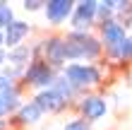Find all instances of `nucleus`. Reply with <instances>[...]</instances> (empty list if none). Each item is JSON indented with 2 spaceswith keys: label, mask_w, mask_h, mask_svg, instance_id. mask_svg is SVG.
<instances>
[{
  "label": "nucleus",
  "mask_w": 132,
  "mask_h": 130,
  "mask_svg": "<svg viewBox=\"0 0 132 130\" xmlns=\"http://www.w3.org/2000/svg\"><path fill=\"white\" fill-rule=\"evenodd\" d=\"M3 96H5V101H7V106H10V113H12L14 109H22V106H19V91L14 89V87H10V89H5V91H3Z\"/></svg>",
  "instance_id": "obj_15"
},
{
  "label": "nucleus",
  "mask_w": 132,
  "mask_h": 130,
  "mask_svg": "<svg viewBox=\"0 0 132 130\" xmlns=\"http://www.w3.org/2000/svg\"><path fill=\"white\" fill-rule=\"evenodd\" d=\"M111 56H113V58H120V60H127V58H132V36H127V39L122 41L120 46L111 48Z\"/></svg>",
  "instance_id": "obj_13"
},
{
  "label": "nucleus",
  "mask_w": 132,
  "mask_h": 130,
  "mask_svg": "<svg viewBox=\"0 0 132 130\" xmlns=\"http://www.w3.org/2000/svg\"><path fill=\"white\" fill-rule=\"evenodd\" d=\"M79 111H82L89 120H98V118L106 116L108 106H106V101H103L101 96H84L82 104H79Z\"/></svg>",
  "instance_id": "obj_7"
},
{
  "label": "nucleus",
  "mask_w": 132,
  "mask_h": 130,
  "mask_svg": "<svg viewBox=\"0 0 132 130\" xmlns=\"http://www.w3.org/2000/svg\"><path fill=\"white\" fill-rule=\"evenodd\" d=\"M63 130H89V123H87V120H82V118H75V120H70Z\"/></svg>",
  "instance_id": "obj_16"
},
{
  "label": "nucleus",
  "mask_w": 132,
  "mask_h": 130,
  "mask_svg": "<svg viewBox=\"0 0 132 130\" xmlns=\"http://www.w3.org/2000/svg\"><path fill=\"white\" fill-rule=\"evenodd\" d=\"M14 22V14H12V7L7 3H0V32H5L7 27H10Z\"/></svg>",
  "instance_id": "obj_14"
},
{
  "label": "nucleus",
  "mask_w": 132,
  "mask_h": 130,
  "mask_svg": "<svg viewBox=\"0 0 132 130\" xmlns=\"http://www.w3.org/2000/svg\"><path fill=\"white\" fill-rule=\"evenodd\" d=\"M5 60H7V53L0 48V65H5Z\"/></svg>",
  "instance_id": "obj_20"
},
{
  "label": "nucleus",
  "mask_w": 132,
  "mask_h": 130,
  "mask_svg": "<svg viewBox=\"0 0 132 130\" xmlns=\"http://www.w3.org/2000/svg\"><path fill=\"white\" fill-rule=\"evenodd\" d=\"M41 116H43V111L36 101H29L19 109V123H38Z\"/></svg>",
  "instance_id": "obj_10"
},
{
  "label": "nucleus",
  "mask_w": 132,
  "mask_h": 130,
  "mask_svg": "<svg viewBox=\"0 0 132 130\" xmlns=\"http://www.w3.org/2000/svg\"><path fill=\"white\" fill-rule=\"evenodd\" d=\"M41 5H46V3H41V0H27V3H24V10L36 12V10H41Z\"/></svg>",
  "instance_id": "obj_17"
},
{
  "label": "nucleus",
  "mask_w": 132,
  "mask_h": 130,
  "mask_svg": "<svg viewBox=\"0 0 132 130\" xmlns=\"http://www.w3.org/2000/svg\"><path fill=\"white\" fill-rule=\"evenodd\" d=\"M75 5L77 3H70V0H48L46 7H43L46 19L51 24H63L70 14H75Z\"/></svg>",
  "instance_id": "obj_4"
},
{
  "label": "nucleus",
  "mask_w": 132,
  "mask_h": 130,
  "mask_svg": "<svg viewBox=\"0 0 132 130\" xmlns=\"http://www.w3.org/2000/svg\"><path fill=\"white\" fill-rule=\"evenodd\" d=\"M10 87H12V80L5 77V75L0 72V91H5V89H10Z\"/></svg>",
  "instance_id": "obj_19"
},
{
  "label": "nucleus",
  "mask_w": 132,
  "mask_h": 130,
  "mask_svg": "<svg viewBox=\"0 0 132 130\" xmlns=\"http://www.w3.org/2000/svg\"><path fill=\"white\" fill-rule=\"evenodd\" d=\"M5 43V32H0V46Z\"/></svg>",
  "instance_id": "obj_21"
},
{
  "label": "nucleus",
  "mask_w": 132,
  "mask_h": 130,
  "mask_svg": "<svg viewBox=\"0 0 132 130\" xmlns=\"http://www.w3.org/2000/svg\"><path fill=\"white\" fill-rule=\"evenodd\" d=\"M27 34H29V24H27V22L14 19L12 24L5 29V46H10V51H12V48H17V46H22L19 41L24 39Z\"/></svg>",
  "instance_id": "obj_9"
},
{
  "label": "nucleus",
  "mask_w": 132,
  "mask_h": 130,
  "mask_svg": "<svg viewBox=\"0 0 132 130\" xmlns=\"http://www.w3.org/2000/svg\"><path fill=\"white\" fill-rule=\"evenodd\" d=\"M51 89H53V91H58V94L63 96L65 101H70V99L75 96V91H77V89L70 85L65 77H55V82H53V87H51Z\"/></svg>",
  "instance_id": "obj_12"
},
{
  "label": "nucleus",
  "mask_w": 132,
  "mask_h": 130,
  "mask_svg": "<svg viewBox=\"0 0 132 130\" xmlns=\"http://www.w3.org/2000/svg\"><path fill=\"white\" fill-rule=\"evenodd\" d=\"M101 36H103V43L108 46V51L115 48V46H120L122 41L127 39V36H125V27L118 24V22H113V19L101 27Z\"/></svg>",
  "instance_id": "obj_6"
},
{
  "label": "nucleus",
  "mask_w": 132,
  "mask_h": 130,
  "mask_svg": "<svg viewBox=\"0 0 132 130\" xmlns=\"http://www.w3.org/2000/svg\"><path fill=\"white\" fill-rule=\"evenodd\" d=\"M96 12H98L96 0H82V3H77L75 5V14H72V32H84L87 34V29L91 27Z\"/></svg>",
  "instance_id": "obj_3"
},
{
  "label": "nucleus",
  "mask_w": 132,
  "mask_h": 130,
  "mask_svg": "<svg viewBox=\"0 0 132 130\" xmlns=\"http://www.w3.org/2000/svg\"><path fill=\"white\" fill-rule=\"evenodd\" d=\"M7 113H10V106H7L5 96H3V91H0V118H3V116H7Z\"/></svg>",
  "instance_id": "obj_18"
},
{
  "label": "nucleus",
  "mask_w": 132,
  "mask_h": 130,
  "mask_svg": "<svg viewBox=\"0 0 132 130\" xmlns=\"http://www.w3.org/2000/svg\"><path fill=\"white\" fill-rule=\"evenodd\" d=\"M24 80L34 87H41L43 89H51L53 82H55V75H53V65H48L46 60H34L29 63V67L24 70Z\"/></svg>",
  "instance_id": "obj_2"
},
{
  "label": "nucleus",
  "mask_w": 132,
  "mask_h": 130,
  "mask_svg": "<svg viewBox=\"0 0 132 130\" xmlns=\"http://www.w3.org/2000/svg\"><path fill=\"white\" fill-rule=\"evenodd\" d=\"M29 56H31V51H29L27 46H17V48H12L10 53H7V60H10L14 67H19V70H22V65L29 63Z\"/></svg>",
  "instance_id": "obj_11"
},
{
  "label": "nucleus",
  "mask_w": 132,
  "mask_h": 130,
  "mask_svg": "<svg viewBox=\"0 0 132 130\" xmlns=\"http://www.w3.org/2000/svg\"><path fill=\"white\" fill-rule=\"evenodd\" d=\"M0 130H5V120H0Z\"/></svg>",
  "instance_id": "obj_22"
},
{
  "label": "nucleus",
  "mask_w": 132,
  "mask_h": 130,
  "mask_svg": "<svg viewBox=\"0 0 132 130\" xmlns=\"http://www.w3.org/2000/svg\"><path fill=\"white\" fill-rule=\"evenodd\" d=\"M63 77H65L75 89H79V87H91V85H96V82H101V72L96 70L94 65L72 63V65L63 67Z\"/></svg>",
  "instance_id": "obj_1"
},
{
  "label": "nucleus",
  "mask_w": 132,
  "mask_h": 130,
  "mask_svg": "<svg viewBox=\"0 0 132 130\" xmlns=\"http://www.w3.org/2000/svg\"><path fill=\"white\" fill-rule=\"evenodd\" d=\"M34 101L41 106V111H43V113H46V111H48V113L60 111V109H63V106L67 104L65 99L60 96L58 91H53V89H43V91H38V96L34 99Z\"/></svg>",
  "instance_id": "obj_8"
},
{
  "label": "nucleus",
  "mask_w": 132,
  "mask_h": 130,
  "mask_svg": "<svg viewBox=\"0 0 132 130\" xmlns=\"http://www.w3.org/2000/svg\"><path fill=\"white\" fill-rule=\"evenodd\" d=\"M43 53H46V60H48V65H55V67H60L67 60V56H65V39H58V36H53V39H48V41H43Z\"/></svg>",
  "instance_id": "obj_5"
}]
</instances>
